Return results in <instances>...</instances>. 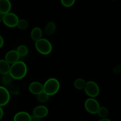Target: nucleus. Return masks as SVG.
Returning <instances> with one entry per match:
<instances>
[{
    "label": "nucleus",
    "instance_id": "6",
    "mask_svg": "<svg viewBox=\"0 0 121 121\" xmlns=\"http://www.w3.org/2000/svg\"><path fill=\"white\" fill-rule=\"evenodd\" d=\"M19 21L18 17L13 13H8L4 14L3 17V23L9 28H14L17 27Z\"/></svg>",
    "mask_w": 121,
    "mask_h": 121
},
{
    "label": "nucleus",
    "instance_id": "14",
    "mask_svg": "<svg viewBox=\"0 0 121 121\" xmlns=\"http://www.w3.org/2000/svg\"><path fill=\"white\" fill-rule=\"evenodd\" d=\"M11 65L5 59L0 60V73L2 75L9 73Z\"/></svg>",
    "mask_w": 121,
    "mask_h": 121
},
{
    "label": "nucleus",
    "instance_id": "17",
    "mask_svg": "<svg viewBox=\"0 0 121 121\" xmlns=\"http://www.w3.org/2000/svg\"><path fill=\"white\" fill-rule=\"evenodd\" d=\"M17 52L20 57H25L28 54V48L25 45H20L18 47Z\"/></svg>",
    "mask_w": 121,
    "mask_h": 121
},
{
    "label": "nucleus",
    "instance_id": "25",
    "mask_svg": "<svg viewBox=\"0 0 121 121\" xmlns=\"http://www.w3.org/2000/svg\"><path fill=\"white\" fill-rule=\"evenodd\" d=\"M4 115V111H3V109H2V107H1L0 106V120H1V119H2V117H3Z\"/></svg>",
    "mask_w": 121,
    "mask_h": 121
},
{
    "label": "nucleus",
    "instance_id": "18",
    "mask_svg": "<svg viewBox=\"0 0 121 121\" xmlns=\"http://www.w3.org/2000/svg\"><path fill=\"white\" fill-rule=\"evenodd\" d=\"M13 80V79L11 76L9 74V73H8V74L2 75L1 78V82L4 85H8L12 82Z\"/></svg>",
    "mask_w": 121,
    "mask_h": 121
},
{
    "label": "nucleus",
    "instance_id": "27",
    "mask_svg": "<svg viewBox=\"0 0 121 121\" xmlns=\"http://www.w3.org/2000/svg\"><path fill=\"white\" fill-rule=\"evenodd\" d=\"M3 17H4L3 14L0 13V23H1V22H2V21H3Z\"/></svg>",
    "mask_w": 121,
    "mask_h": 121
},
{
    "label": "nucleus",
    "instance_id": "22",
    "mask_svg": "<svg viewBox=\"0 0 121 121\" xmlns=\"http://www.w3.org/2000/svg\"><path fill=\"white\" fill-rule=\"evenodd\" d=\"M76 0H61V3L64 7H71L73 6L75 3Z\"/></svg>",
    "mask_w": 121,
    "mask_h": 121
},
{
    "label": "nucleus",
    "instance_id": "9",
    "mask_svg": "<svg viewBox=\"0 0 121 121\" xmlns=\"http://www.w3.org/2000/svg\"><path fill=\"white\" fill-rule=\"evenodd\" d=\"M28 89L31 93L38 95L43 92V85L39 82H33L30 84Z\"/></svg>",
    "mask_w": 121,
    "mask_h": 121
},
{
    "label": "nucleus",
    "instance_id": "3",
    "mask_svg": "<svg viewBox=\"0 0 121 121\" xmlns=\"http://www.w3.org/2000/svg\"><path fill=\"white\" fill-rule=\"evenodd\" d=\"M37 51L43 55H48L52 52L53 47L51 43L46 39H41L35 42Z\"/></svg>",
    "mask_w": 121,
    "mask_h": 121
},
{
    "label": "nucleus",
    "instance_id": "26",
    "mask_svg": "<svg viewBox=\"0 0 121 121\" xmlns=\"http://www.w3.org/2000/svg\"><path fill=\"white\" fill-rule=\"evenodd\" d=\"M111 121V120H110L109 119H108V118H102L101 119H100L99 121Z\"/></svg>",
    "mask_w": 121,
    "mask_h": 121
},
{
    "label": "nucleus",
    "instance_id": "7",
    "mask_svg": "<svg viewBox=\"0 0 121 121\" xmlns=\"http://www.w3.org/2000/svg\"><path fill=\"white\" fill-rule=\"evenodd\" d=\"M10 100V94L7 89L2 86H0V106H5Z\"/></svg>",
    "mask_w": 121,
    "mask_h": 121
},
{
    "label": "nucleus",
    "instance_id": "5",
    "mask_svg": "<svg viewBox=\"0 0 121 121\" xmlns=\"http://www.w3.org/2000/svg\"><path fill=\"white\" fill-rule=\"evenodd\" d=\"M85 109L86 110L88 113L91 114H97L99 108H100V105L98 102V100L95 98H88L85 100L84 104Z\"/></svg>",
    "mask_w": 121,
    "mask_h": 121
},
{
    "label": "nucleus",
    "instance_id": "21",
    "mask_svg": "<svg viewBox=\"0 0 121 121\" xmlns=\"http://www.w3.org/2000/svg\"><path fill=\"white\" fill-rule=\"evenodd\" d=\"M97 114H98V115L100 118H106L109 115V111L108 108H106V107L102 106V107H100Z\"/></svg>",
    "mask_w": 121,
    "mask_h": 121
},
{
    "label": "nucleus",
    "instance_id": "20",
    "mask_svg": "<svg viewBox=\"0 0 121 121\" xmlns=\"http://www.w3.org/2000/svg\"><path fill=\"white\" fill-rule=\"evenodd\" d=\"M49 97L50 96L48 95H47L46 93L43 92L42 93L37 95V100L39 102L44 104V103H46L48 101V99H49Z\"/></svg>",
    "mask_w": 121,
    "mask_h": 121
},
{
    "label": "nucleus",
    "instance_id": "16",
    "mask_svg": "<svg viewBox=\"0 0 121 121\" xmlns=\"http://www.w3.org/2000/svg\"><path fill=\"white\" fill-rule=\"evenodd\" d=\"M86 83L83 79L78 78L74 82V87L78 90H83L85 88Z\"/></svg>",
    "mask_w": 121,
    "mask_h": 121
},
{
    "label": "nucleus",
    "instance_id": "28",
    "mask_svg": "<svg viewBox=\"0 0 121 121\" xmlns=\"http://www.w3.org/2000/svg\"></svg>",
    "mask_w": 121,
    "mask_h": 121
},
{
    "label": "nucleus",
    "instance_id": "10",
    "mask_svg": "<svg viewBox=\"0 0 121 121\" xmlns=\"http://www.w3.org/2000/svg\"><path fill=\"white\" fill-rule=\"evenodd\" d=\"M20 58V56L18 54L17 50H12L9 51L6 53L5 56V60L9 64L13 65V64L19 61Z\"/></svg>",
    "mask_w": 121,
    "mask_h": 121
},
{
    "label": "nucleus",
    "instance_id": "2",
    "mask_svg": "<svg viewBox=\"0 0 121 121\" xmlns=\"http://www.w3.org/2000/svg\"><path fill=\"white\" fill-rule=\"evenodd\" d=\"M60 83L56 78H50L43 85V92L49 96L54 95L60 89Z\"/></svg>",
    "mask_w": 121,
    "mask_h": 121
},
{
    "label": "nucleus",
    "instance_id": "15",
    "mask_svg": "<svg viewBox=\"0 0 121 121\" xmlns=\"http://www.w3.org/2000/svg\"><path fill=\"white\" fill-rule=\"evenodd\" d=\"M56 30V24L53 21H50L46 26L44 28V33L47 35H52L55 33Z\"/></svg>",
    "mask_w": 121,
    "mask_h": 121
},
{
    "label": "nucleus",
    "instance_id": "12",
    "mask_svg": "<svg viewBox=\"0 0 121 121\" xmlns=\"http://www.w3.org/2000/svg\"><path fill=\"white\" fill-rule=\"evenodd\" d=\"M31 116L27 112L21 111L17 113L14 117V121H31Z\"/></svg>",
    "mask_w": 121,
    "mask_h": 121
},
{
    "label": "nucleus",
    "instance_id": "11",
    "mask_svg": "<svg viewBox=\"0 0 121 121\" xmlns=\"http://www.w3.org/2000/svg\"><path fill=\"white\" fill-rule=\"evenodd\" d=\"M11 9V3L9 0H0V13L3 15L9 13Z\"/></svg>",
    "mask_w": 121,
    "mask_h": 121
},
{
    "label": "nucleus",
    "instance_id": "8",
    "mask_svg": "<svg viewBox=\"0 0 121 121\" xmlns=\"http://www.w3.org/2000/svg\"><path fill=\"white\" fill-rule=\"evenodd\" d=\"M48 108L44 105H39V106H36L34 108L33 111V115L40 119L46 117L48 115Z\"/></svg>",
    "mask_w": 121,
    "mask_h": 121
},
{
    "label": "nucleus",
    "instance_id": "23",
    "mask_svg": "<svg viewBox=\"0 0 121 121\" xmlns=\"http://www.w3.org/2000/svg\"><path fill=\"white\" fill-rule=\"evenodd\" d=\"M40 119H41L40 118H37L34 115H32L31 117V121H41Z\"/></svg>",
    "mask_w": 121,
    "mask_h": 121
},
{
    "label": "nucleus",
    "instance_id": "4",
    "mask_svg": "<svg viewBox=\"0 0 121 121\" xmlns=\"http://www.w3.org/2000/svg\"><path fill=\"white\" fill-rule=\"evenodd\" d=\"M84 91L90 98H95L99 95L100 89L96 83L93 81H89L86 83Z\"/></svg>",
    "mask_w": 121,
    "mask_h": 121
},
{
    "label": "nucleus",
    "instance_id": "13",
    "mask_svg": "<svg viewBox=\"0 0 121 121\" xmlns=\"http://www.w3.org/2000/svg\"><path fill=\"white\" fill-rule=\"evenodd\" d=\"M31 38L33 41H38V40H40L42 39L43 36V31L40 28V27H35L32 29L31 31Z\"/></svg>",
    "mask_w": 121,
    "mask_h": 121
},
{
    "label": "nucleus",
    "instance_id": "1",
    "mask_svg": "<svg viewBox=\"0 0 121 121\" xmlns=\"http://www.w3.org/2000/svg\"><path fill=\"white\" fill-rule=\"evenodd\" d=\"M9 74L13 79L20 80L24 78L27 73V66L24 62L18 61L11 66Z\"/></svg>",
    "mask_w": 121,
    "mask_h": 121
},
{
    "label": "nucleus",
    "instance_id": "19",
    "mask_svg": "<svg viewBox=\"0 0 121 121\" xmlns=\"http://www.w3.org/2000/svg\"><path fill=\"white\" fill-rule=\"evenodd\" d=\"M17 27L18 28L21 30H25L27 29L28 27V22L27 20H24V19H19V21L18 22L17 25Z\"/></svg>",
    "mask_w": 121,
    "mask_h": 121
},
{
    "label": "nucleus",
    "instance_id": "24",
    "mask_svg": "<svg viewBox=\"0 0 121 121\" xmlns=\"http://www.w3.org/2000/svg\"><path fill=\"white\" fill-rule=\"evenodd\" d=\"M4 44V40L2 37L0 35V48H2Z\"/></svg>",
    "mask_w": 121,
    "mask_h": 121
}]
</instances>
